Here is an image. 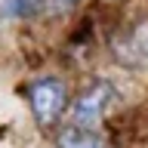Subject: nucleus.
Returning <instances> with one entry per match:
<instances>
[{"label": "nucleus", "instance_id": "f257e3e1", "mask_svg": "<svg viewBox=\"0 0 148 148\" xmlns=\"http://www.w3.org/2000/svg\"><path fill=\"white\" fill-rule=\"evenodd\" d=\"M28 102H31V111H34L37 123L40 127H49L68 108V90H65L62 80L43 77V80H34L28 86Z\"/></svg>", "mask_w": 148, "mask_h": 148}, {"label": "nucleus", "instance_id": "7ed1b4c3", "mask_svg": "<svg viewBox=\"0 0 148 148\" xmlns=\"http://www.w3.org/2000/svg\"><path fill=\"white\" fill-rule=\"evenodd\" d=\"M56 148H105V142L99 139L96 130L83 127H65L56 139Z\"/></svg>", "mask_w": 148, "mask_h": 148}, {"label": "nucleus", "instance_id": "423d86ee", "mask_svg": "<svg viewBox=\"0 0 148 148\" xmlns=\"http://www.w3.org/2000/svg\"><path fill=\"white\" fill-rule=\"evenodd\" d=\"M80 0H53V9H71V6H77Z\"/></svg>", "mask_w": 148, "mask_h": 148}, {"label": "nucleus", "instance_id": "39448f33", "mask_svg": "<svg viewBox=\"0 0 148 148\" xmlns=\"http://www.w3.org/2000/svg\"><path fill=\"white\" fill-rule=\"evenodd\" d=\"M46 6V0H3V12L12 18H31Z\"/></svg>", "mask_w": 148, "mask_h": 148}, {"label": "nucleus", "instance_id": "20e7f679", "mask_svg": "<svg viewBox=\"0 0 148 148\" xmlns=\"http://www.w3.org/2000/svg\"><path fill=\"white\" fill-rule=\"evenodd\" d=\"M127 56V62L133 65H148V25H142L136 34L127 37V43L120 49V59Z\"/></svg>", "mask_w": 148, "mask_h": 148}, {"label": "nucleus", "instance_id": "f03ea898", "mask_svg": "<svg viewBox=\"0 0 148 148\" xmlns=\"http://www.w3.org/2000/svg\"><path fill=\"white\" fill-rule=\"evenodd\" d=\"M111 96H114V90H111L108 83H92L90 90L77 99V105H74V127L92 130L105 117V108H108Z\"/></svg>", "mask_w": 148, "mask_h": 148}]
</instances>
